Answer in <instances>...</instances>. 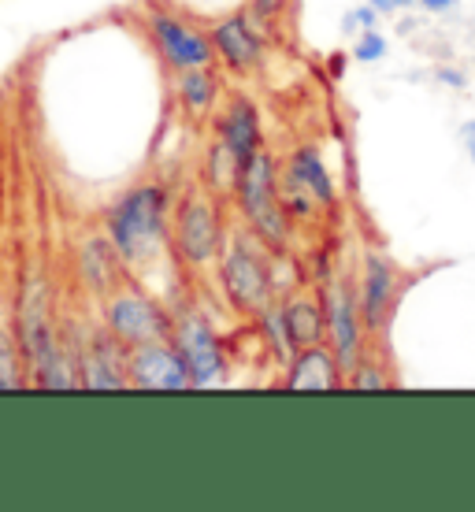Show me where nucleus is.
<instances>
[{
  "label": "nucleus",
  "mask_w": 475,
  "mask_h": 512,
  "mask_svg": "<svg viewBox=\"0 0 475 512\" xmlns=\"http://www.w3.org/2000/svg\"><path fill=\"white\" fill-rule=\"evenodd\" d=\"M149 26H153V41H156V49H160V56H164L175 71H190V67L212 64L216 45H212L208 34L193 30L190 23H182L175 15H153Z\"/></svg>",
  "instance_id": "nucleus-7"
},
{
  "label": "nucleus",
  "mask_w": 475,
  "mask_h": 512,
  "mask_svg": "<svg viewBox=\"0 0 475 512\" xmlns=\"http://www.w3.org/2000/svg\"><path fill=\"white\" fill-rule=\"evenodd\" d=\"M0 164H4V145H0Z\"/></svg>",
  "instance_id": "nucleus-26"
},
{
  "label": "nucleus",
  "mask_w": 475,
  "mask_h": 512,
  "mask_svg": "<svg viewBox=\"0 0 475 512\" xmlns=\"http://www.w3.org/2000/svg\"><path fill=\"white\" fill-rule=\"evenodd\" d=\"M390 301H394V268L386 264L383 256H368L364 264V297H360V316L364 323L379 331L390 312Z\"/></svg>",
  "instance_id": "nucleus-15"
},
{
  "label": "nucleus",
  "mask_w": 475,
  "mask_h": 512,
  "mask_svg": "<svg viewBox=\"0 0 475 512\" xmlns=\"http://www.w3.org/2000/svg\"><path fill=\"white\" fill-rule=\"evenodd\" d=\"M175 245L190 264H208L219 249V216L208 201H190L179 212Z\"/></svg>",
  "instance_id": "nucleus-10"
},
{
  "label": "nucleus",
  "mask_w": 475,
  "mask_h": 512,
  "mask_svg": "<svg viewBox=\"0 0 475 512\" xmlns=\"http://www.w3.org/2000/svg\"><path fill=\"white\" fill-rule=\"evenodd\" d=\"M223 282H227V294H231L234 305L268 308V297H271L268 268L260 264V256L245 242L231 245V253L223 260Z\"/></svg>",
  "instance_id": "nucleus-9"
},
{
  "label": "nucleus",
  "mask_w": 475,
  "mask_h": 512,
  "mask_svg": "<svg viewBox=\"0 0 475 512\" xmlns=\"http://www.w3.org/2000/svg\"><path fill=\"white\" fill-rule=\"evenodd\" d=\"M12 323H15L19 342H23L26 364H30V383H34V375L45 368V360H49L52 353L60 349V342H64V334L56 327V316H52V290L45 275L30 271V275L19 282L15 301H12Z\"/></svg>",
  "instance_id": "nucleus-2"
},
{
  "label": "nucleus",
  "mask_w": 475,
  "mask_h": 512,
  "mask_svg": "<svg viewBox=\"0 0 475 512\" xmlns=\"http://www.w3.org/2000/svg\"><path fill=\"white\" fill-rule=\"evenodd\" d=\"M127 375L134 390H190L193 375L171 338L145 342L127 353Z\"/></svg>",
  "instance_id": "nucleus-5"
},
{
  "label": "nucleus",
  "mask_w": 475,
  "mask_h": 512,
  "mask_svg": "<svg viewBox=\"0 0 475 512\" xmlns=\"http://www.w3.org/2000/svg\"><path fill=\"white\" fill-rule=\"evenodd\" d=\"M286 0H253V8H257V15H264V19H271V15L283 12Z\"/></svg>",
  "instance_id": "nucleus-23"
},
{
  "label": "nucleus",
  "mask_w": 475,
  "mask_h": 512,
  "mask_svg": "<svg viewBox=\"0 0 475 512\" xmlns=\"http://www.w3.org/2000/svg\"><path fill=\"white\" fill-rule=\"evenodd\" d=\"M219 138H223V149L231 153V160L238 164V171H242V167L253 160V153L260 149V119H257V112H253V104L234 101L231 112L219 123Z\"/></svg>",
  "instance_id": "nucleus-12"
},
{
  "label": "nucleus",
  "mask_w": 475,
  "mask_h": 512,
  "mask_svg": "<svg viewBox=\"0 0 475 512\" xmlns=\"http://www.w3.org/2000/svg\"><path fill=\"white\" fill-rule=\"evenodd\" d=\"M286 334H290V346L294 349H309L320 346L323 338V312L312 301H294V305L283 312Z\"/></svg>",
  "instance_id": "nucleus-19"
},
{
  "label": "nucleus",
  "mask_w": 475,
  "mask_h": 512,
  "mask_svg": "<svg viewBox=\"0 0 475 512\" xmlns=\"http://www.w3.org/2000/svg\"><path fill=\"white\" fill-rule=\"evenodd\" d=\"M238 197H242V208L249 223L257 227L268 242H283L286 223H283V208H279V193H275V171H271V156L268 153H253V160L238 171Z\"/></svg>",
  "instance_id": "nucleus-4"
},
{
  "label": "nucleus",
  "mask_w": 475,
  "mask_h": 512,
  "mask_svg": "<svg viewBox=\"0 0 475 512\" xmlns=\"http://www.w3.org/2000/svg\"><path fill=\"white\" fill-rule=\"evenodd\" d=\"M353 56H357L360 64H375L379 56H386V38H379V34H364V38L357 41V49H353Z\"/></svg>",
  "instance_id": "nucleus-21"
},
{
  "label": "nucleus",
  "mask_w": 475,
  "mask_h": 512,
  "mask_svg": "<svg viewBox=\"0 0 475 512\" xmlns=\"http://www.w3.org/2000/svg\"><path fill=\"white\" fill-rule=\"evenodd\" d=\"M104 234L130 268L153 260L167 234V193L153 182L127 190L104 212Z\"/></svg>",
  "instance_id": "nucleus-1"
},
{
  "label": "nucleus",
  "mask_w": 475,
  "mask_h": 512,
  "mask_svg": "<svg viewBox=\"0 0 475 512\" xmlns=\"http://www.w3.org/2000/svg\"><path fill=\"white\" fill-rule=\"evenodd\" d=\"M472 160H475V145H472Z\"/></svg>",
  "instance_id": "nucleus-27"
},
{
  "label": "nucleus",
  "mask_w": 475,
  "mask_h": 512,
  "mask_svg": "<svg viewBox=\"0 0 475 512\" xmlns=\"http://www.w3.org/2000/svg\"><path fill=\"white\" fill-rule=\"evenodd\" d=\"M104 327L127 349L171 338V316L142 290H112L104 301Z\"/></svg>",
  "instance_id": "nucleus-3"
},
{
  "label": "nucleus",
  "mask_w": 475,
  "mask_h": 512,
  "mask_svg": "<svg viewBox=\"0 0 475 512\" xmlns=\"http://www.w3.org/2000/svg\"><path fill=\"white\" fill-rule=\"evenodd\" d=\"M127 353L116 334L93 331V338L78 349V372H82V390H127Z\"/></svg>",
  "instance_id": "nucleus-6"
},
{
  "label": "nucleus",
  "mask_w": 475,
  "mask_h": 512,
  "mask_svg": "<svg viewBox=\"0 0 475 512\" xmlns=\"http://www.w3.org/2000/svg\"><path fill=\"white\" fill-rule=\"evenodd\" d=\"M338 372H342V364H338L334 353H327V349H320V346H309L297 353L286 386H290V390H301V394H305V390H309V394L338 390V386H342V375Z\"/></svg>",
  "instance_id": "nucleus-14"
},
{
  "label": "nucleus",
  "mask_w": 475,
  "mask_h": 512,
  "mask_svg": "<svg viewBox=\"0 0 475 512\" xmlns=\"http://www.w3.org/2000/svg\"><path fill=\"white\" fill-rule=\"evenodd\" d=\"M327 331L334 342V357L342 364V372L357 368V342H360V323H357V305L346 290H334L331 305H327Z\"/></svg>",
  "instance_id": "nucleus-13"
},
{
  "label": "nucleus",
  "mask_w": 475,
  "mask_h": 512,
  "mask_svg": "<svg viewBox=\"0 0 475 512\" xmlns=\"http://www.w3.org/2000/svg\"><path fill=\"white\" fill-rule=\"evenodd\" d=\"M398 4H401V0H372V8H375V12H394Z\"/></svg>",
  "instance_id": "nucleus-25"
},
{
  "label": "nucleus",
  "mask_w": 475,
  "mask_h": 512,
  "mask_svg": "<svg viewBox=\"0 0 475 512\" xmlns=\"http://www.w3.org/2000/svg\"><path fill=\"white\" fill-rule=\"evenodd\" d=\"M401 4H412V0H401ZM420 4H424L427 12H446L453 0H420Z\"/></svg>",
  "instance_id": "nucleus-24"
},
{
  "label": "nucleus",
  "mask_w": 475,
  "mask_h": 512,
  "mask_svg": "<svg viewBox=\"0 0 475 512\" xmlns=\"http://www.w3.org/2000/svg\"><path fill=\"white\" fill-rule=\"evenodd\" d=\"M290 186L312 193L316 201H327V205L334 201L331 175H327L323 160L316 153H312V149H297V153L290 156Z\"/></svg>",
  "instance_id": "nucleus-18"
},
{
  "label": "nucleus",
  "mask_w": 475,
  "mask_h": 512,
  "mask_svg": "<svg viewBox=\"0 0 475 512\" xmlns=\"http://www.w3.org/2000/svg\"><path fill=\"white\" fill-rule=\"evenodd\" d=\"M0 390H34L23 342L12 323V308L0 312Z\"/></svg>",
  "instance_id": "nucleus-17"
},
{
  "label": "nucleus",
  "mask_w": 475,
  "mask_h": 512,
  "mask_svg": "<svg viewBox=\"0 0 475 512\" xmlns=\"http://www.w3.org/2000/svg\"><path fill=\"white\" fill-rule=\"evenodd\" d=\"M171 342L190 364L193 386H212L223 375V349H219L216 331L201 316H182L179 327L171 323Z\"/></svg>",
  "instance_id": "nucleus-8"
},
{
  "label": "nucleus",
  "mask_w": 475,
  "mask_h": 512,
  "mask_svg": "<svg viewBox=\"0 0 475 512\" xmlns=\"http://www.w3.org/2000/svg\"><path fill=\"white\" fill-rule=\"evenodd\" d=\"M212 45H216V52L234 67V71L257 64V56H260V34L249 26L245 15H231L227 23H219L216 30H212Z\"/></svg>",
  "instance_id": "nucleus-16"
},
{
  "label": "nucleus",
  "mask_w": 475,
  "mask_h": 512,
  "mask_svg": "<svg viewBox=\"0 0 475 512\" xmlns=\"http://www.w3.org/2000/svg\"><path fill=\"white\" fill-rule=\"evenodd\" d=\"M216 97V78L208 75V67H190V71H179V101L190 108V112H205Z\"/></svg>",
  "instance_id": "nucleus-20"
},
{
  "label": "nucleus",
  "mask_w": 475,
  "mask_h": 512,
  "mask_svg": "<svg viewBox=\"0 0 475 512\" xmlns=\"http://www.w3.org/2000/svg\"><path fill=\"white\" fill-rule=\"evenodd\" d=\"M353 386H357V390H383V386H386V375H379V372H360V364H357V372H353Z\"/></svg>",
  "instance_id": "nucleus-22"
},
{
  "label": "nucleus",
  "mask_w": 475,
  "mask_h": 512,
  "mask_svg": "<svg viewBox=\"0 0 475 512\" xmlns=\"http://www.w3.org/2000/svg\"><path fill=\"white\" fill-rule=\"evenodd\" d=\"M119 264H123V260H119V253L112 249L108 234H104V238H86V242L78 245V260H75L78 279L86 282L93 294L108 297L116 290Z\"/></svg>",
  "instance_id": "nucleus-11"
}]
</instances>
